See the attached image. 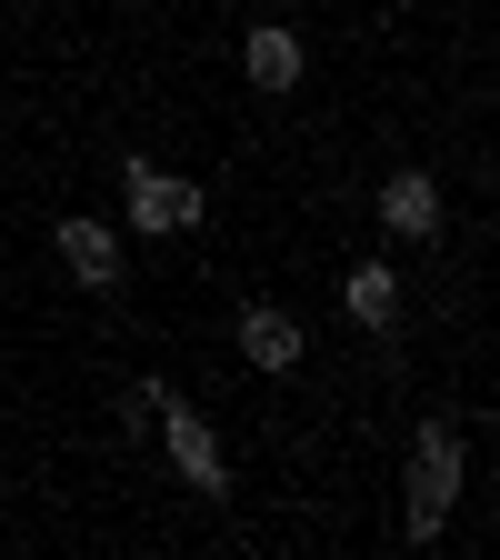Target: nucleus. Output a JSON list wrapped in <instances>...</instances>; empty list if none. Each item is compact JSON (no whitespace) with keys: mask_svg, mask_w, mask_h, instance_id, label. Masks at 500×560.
<instances>
[{"mask_svg":"<svg viewBox=\"0 0 500 560\" xmlns=\"http://www.w3.org/2000/svg\"><path fill=\"white\" fill-rule=\"evenodd\" d=\"M461 490H470V451H461V410H420V431H410V470H400V540L431 550L461 511Z\"/></svg>","mask_w":500,"mask_h":560,"instance_id":"f257e3e1","label":"nucleus"},{"mask_svg":"<svg viewBox=\"0 0 500 560\" xmlns=\"http://www.w3.org/2000/svg\"><path fill=\"white\" fill-rule=\"evenodd\" d=\"M340 311H350V330H400V270L381 250H361L340 270Z\"/></svg>","mask_w":500,"mask_h":560,"instance_id":"6e6552de","label":"nucleus"},{"mask_svg":"<svg viewBox=\"0 0 500 560\" xmlns=\"http://www.w3.org/2000/svg\"><path fill=\"white\" fill-rule=\"evenodd\" d=\"M161 400H181V381H171V371H140V381L120 390V431L140 441V431H151V410H161Z\"/></svg>","mask_w":500,"mask_h":560,"instance_id":"1a4fd4ad","label":"nucleus"},{"mask_svg":"<svg viewBox=\"0 0 500 560\" xmlns=\"http://www.w3.org/2000/svg\"><path fill=\"white\" fill-rule=\"evenodd\" d=\"M231 340H241V361H251V371H270V381L311 361V330H301L291 311H280V301H241V320H231Z\"/></svg>","mask_w":500,"mask_h":560,"instance_id":"423d86ee","label":"nucleus"},{"mask_svg":"<svg viewBox=\"0 0 500 560\" xmlns=\"http://www.w3.org/2000/svg\"><path fill=\"white\" fill-rule=\"evenodd\" d=\"M241 70H251L260 101H291V91L311 81V40H301L291 21H251V31H241Z\"/></svg>","mask_w":500,"mask_h":560,"instance_id":"39448f33","label":"nucleus"},{"mask_svg":"<svg viewBox=\"0 0 500 560\" xmlns=\"http://www.w3.org/2000/svg\"><path fill=\"white\" fill-rule=\"evenodd\" d=\"M381 231L400 250H431L441 241V171H391L381 180Z\"/></svg>","mask_w":500,"mask_h":560,"instance_id":"0eeeda50","label":"nucleus"},{"mask_svg":"<svg viewBox=\"0 0 500 560\" xmlns=\"http://www.w3.org/2000/svg\"><path fill=\"white\" fill-rule=\"evenodd\" d=\"M50 250H60V270L81 280V291H120V280H130V250H120V231L101 221V210H60Z\"/></svg>","mask_w":500,"mask_h":560,"instance_id":"20e7f679","label":"nucleus"},{"mask_svg":"<svg viewBox=\"0 0 500 560\" xmlns=\"http://www.w3.org/2000/svg\"><path fill=\"white\" fill-rule=\"evenodd\" d=\"M151 431H161L171 470L200 490V501H221V490H231V451H221V431H210V410H200V400H161V410H151Z\"/></svg>","mask_w":500,"mask_h":560,"instance_id":"7ed1b4c3","label":"nucleus"},{"mask_svg":"<svg viewBox=\"0 0 500 560\" xmlns=\"http://www.w3.org/2000/svg\"><path fill=\"white\" fill-rule=\"evenodd\" d=\"M120 210H130V241H171V231H200V210H210V190L130 151V161H120Z\"/></svg>","mask_w":500,"mask_h":560,"instance_id":"f03ea898","label":"nucleus"}]
</instances>
